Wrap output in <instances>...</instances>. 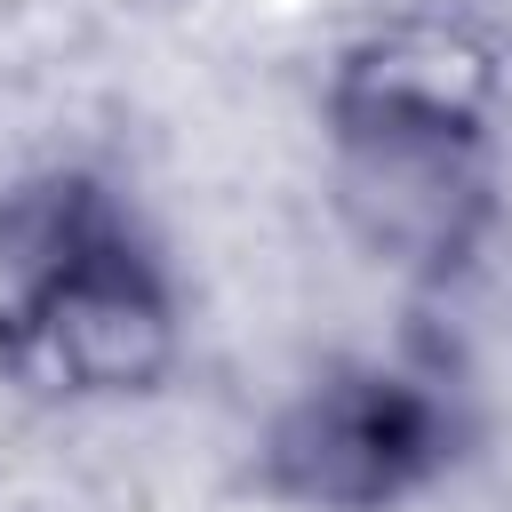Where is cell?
Wrapping results in <instances>:
<instances>
[{
	"label": "cell",
	"instance_id": "obj_1",
	"mask_svg": "<svg viewBox=\"0 0 512 512\" xmlns=\"http://www.w3.org/2000/svg\"><path fill=\"white\" fill-rule=\"evenodd\" d=\"M0 328L8 360L56 384H136L168 344V312L144 256L80 192H56L16 216Z\"/></svg>",
	"mask_w": 512,
	"mask_h": 512
},
{
	"label": "cell",
	"instance_id": "obj_2",
	"mask_svg": "<svg viewBox=\"0 0 512 512\" xmlns=\"http://www.w3.org/2000/svg\"><path fill=\"white\" fill-rule=\"evenodd\" d=\"M440 456V408L408 376H352L344 392H320L280 432L288 488L320 504H376L400 496Z\"/></svg>",
	"mask_w": 512,
	"mask_h": 512
}]
</instances>
